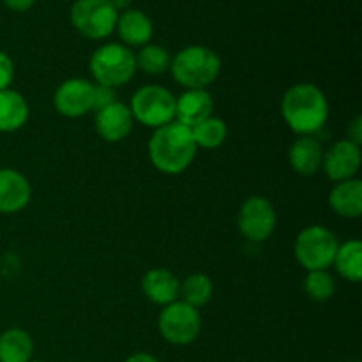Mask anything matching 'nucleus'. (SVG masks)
Masks as SVG:
<instances>
[{"mask_svg":"<svg viewBox=\"0 0 362 362\" xmlns=\"http://www.w3.org/2000/svg\"><path fill=\"white\" fill-rule=\"evenodd\" d=\"M281 115L290 131L299 136H313L329 120V101L313 83H296L283 94Z\"/></svg>","mask_w":362,"mask_h":362,"instance_id":"f257e3e1","label":"nucleus"},{"mask_svg":"<svg viewBox=\"0 0 362 362\" xmlns=\"http://www.w3.org/2000/svg\"><path fill=\"white\" fill-rule=\"evenodd\" d=\"M88 69L95 85L117 88L129 83L136 74V59L122 42H106L92 53Z\"/></svg>","mask_w":362,"mask_h":362,"instance_id":"20e7f679","label":"nucleus"},{"mask_svg":"<svg viewBox=\"0 0 362 362\" xmlns=\"http://www.w3.org/2000/svg\"><path fill=\"white\" fill-rule=\"evenodd\" d=\"M94 126L103 140L108 144H119L129 136L134 126V119L131 115L129 106L115 101L95 112Z\"/></svg>","mask_w":362,"mask_h":362,"instance_id":"f8f14e48","label":"nucleus"},{"mask_svg":"<svg viewBox=\"0 0 362 362\" xmlns=\"http://www.w3.org/2000/svg\"><path fill=\"white\" fill-rule=\"evenodd\" d=\"M191 134H193L197 148L214 151V148L221 147L225 144L226 136H228V127H226L225 120L211 115L202 120V122H198L197 126L191 127Z\"/></svg>","mask_w":362,"mask_h":362,"instance_id":"4be33fe9","label":"nucleus"},{"mask_svg":"<svg viewBox=\"0 0 362 362\" xmlns=\"http://www.w3.org/2000/svg\"><path fill=\"white\" fill-rule=\"evenodd\" d=\"M346 133H349V138H346V140L354 141L356 145L362 144V119H361V115L354 117L352 122L349 124V129H346Z\"/></svg>","mask_w":362,"mask_h":362,"instance_id":"cd10ccee","label":"nucleus"},{"mask_svg":"<svg viewBox=\"0 0 362 362\" xmlns=\"http://www.w3.org/2000/svg\"><path fill=\"white\" fill-rule=\"evenodd\" d=\"M180 281L168 269H151L141 278V290L144 296L158 306H168V304L179 300Z\"/></svg>","mask_w":362,"mask_h":362,"instance_id":"2eb2a0df","label":"nucleus"},{"mask_svg":"<svg viewBox=\"0 0 362 362\" xmlns=\"http://www.w3.org/2000/svg\"><path fill=\"white\" fill-rule=\"evenodd\" d=\"M94 83L85 78H69L57 87L53 106L66 119H80L94 112Z\"/></svg>","mask_w":362,"mask_h":362,"instance_id":"9d476101","label":"nucleus"},{"mask_svg":"<svg viewBox=\"0 0 362 362\" xmlns=\"http://www.w3.org/2000/svg\"><path fill=\"white\" fill-rule=\"evenodd\" d=\"M134 59H136V69L144 71L145 74H151V76L165 74L166 71H170V64H172L170 53L163 46L151 45V42L141 46Z\"/></svg>","mask_w":362,"mask_h":362,"instance_id":"b1692460","label":"nucleus"},{"mask_svg":"<svg viewBox=\"0 0 362 362\" xmlns=\"http://www.w3.org/2000/svg\"><path fill=\"white\" fill-rule=\"evenodd\" d=\"M304 292L315 303H325L336 292L334 278L329 271H310L304 278Z\"/></svg>","mask_w":362,"mask_h":362,"instance_id":"393cba45","label":"nucleus"},{"mask_svg":"<svg viewBox=\"0 0 362 362\" xmlns=\"http://www.w3.org/2000/svg\"><path fill=\"white\" fill-rule=\"evenodd\" d=\"M28 103L13 88L0 92V133H14L28 120Z\"/></svg>","mask_w":362,"mask_h":362,"instance_id":"6ab92c4d","label":"nucleus"},{"mask_svg":"<svg viewBox=\"0 0 362 362\" xmlns=\"http://www.w3.org/2000/svg\"><path fill=\"white\" fill-rule=\"evenodd\" d=\"M356 362H357V361H356Z\"/></svg>","mask_w":362,"mask_h":362,"instance_id":"473e14b6","label":"nucleus"},{"mask_svg":"<svg viewBox=\"0 0 362 362\" xmlns=\"http://www.w3.org/2000/svg\"><path fill=\"white\" fill-rule=\"evenodd\" d=\"M278 225L274 205L264 197H250L237 212V228L240 235L255 244L271 239Z\"/></svg>","mask_w":362,"mask_h":362,"instance_id":"1a4fd4ad","label":"nucleus"},{"mask_svg":"<svg viewBox=\"0 0 362 362\" xmlns=\"http://www.w3.org/2000/svg\"><path fill=\"white\" fill-rule=\"evenodd\" d=\"M324 147L313 136H299L288 151L290 168L303 177H311L322 168Z\"/></svg>","mask_w":362,"mask_h":362,"instance_id":"f3484780","label":"nucleus"},{"mask_svg":"<svg viewBox=\"0 0 362 362\" xmlns=\"http://www.w3.org/2000/svg\"><path fill=\"white\" fill-rule=\"evenodd\" d=\"M34 341L23 329H7L0 334V362H30Z\"/></svg>","mask_w":362,"mask_h":362,"instance_id":"aec40b11","label":"nucleus"},{"mask_svg":"<svg viewBox=\"0 0 362 362\" xmlns=\"http://www.w3.org/2000/svg\"><path fill=\"white\" fill-rule=\"evenodd\" d=\"M197 151L191 129L177 120L154 129L148 140V159L165 175L186 172L197 158Z\"/></svg>","mask_w":362,"mask_h":362,"instance_id":"f03ea898","label":"nucleus"},{"mask_svg":"<svg viewBox=\"0 0 362 362\" xmlns=\"http://www.w3.org/2000/svg\"><path fill=\"white\" fill-rule=\"evenodd\" d=\"M158 331L170 345H191L197 341L202 332L200 311L182 300H175L163 308L159 313Z\"/></svg>","mask_w":362,"mask_h":362,"instance_id":"0eeeda50","label":"nucleus"},{"mask_svg":"<svg viewBox=\"0 0 362 362\" xmlns=\"http://www.w3.org/2000/svg\"><path fill=\"white\" fill-rule=\"evenodd\" d=\"M117 101L115 88L105 87V85H94V99H92V106H94V112L105 108V106L112 105Z\"/></svg>","mask_w":362,"mask_h":362,"instance_id":"a878e982","label":"nucleus"},{"mask_svg":"<svg viewBox=\"0 0 362 362\" xmlns=\"http://www.w3.org/2000/svg\"><path fill=\"white\" fill-rule=\"evenodd\" d=\"M11 11H16V13H25V11L30 9L35 4V0H2Z\"/></svg>","mask_w":362,"mask_h":362,"instance_id":"c85d7f7f","label":"nucleus"},{"mask_svg":"<svg viewBox=\"0 0 362 362\" xmlns=\"http://www.w3.org/2000/svg\"><path fill=\"white\" fill-rule=\"evenodd\" d=\"M338 239L334 232L322 225H311L300 230L293 244L297 264L310 271H329L334 264Z\"/></svg>","mask_w":362,"mask_h":362,"instance_id":"39448f33","label":"nucleus"},{"mask_svg":"<svg viewBox=\"0 0 362 362\" xmlns=\"http://www.w3.org/2000/svg\"><path fill=\"white\" fill-rule=\"evenodd\" d=\"M32 197L27 177L14 168H0V214L23 211Z\"/></svg>","mask_w":362,"mask_h":362,"instance_id":"ddd939ff","label":"nucleus"},{"mask_svg":"<svg viewBox=\"0 0 362 362\" xmlns=\"http://www.w3.org/2000/svg\"><path fill=\"white\" fill-rule=\"evenodd\" d=\"M14 80V64L7 53L0 52V92L11 88Z\"/></svg>","mask_w":362,"mask_h":362,"instance_id":"bb28decb","label":"nucleus"},{"mask_svg":"<svg viewBox=\"0 0 362 362\" xmlns=\"http://www.w3.org/2000/svg\"><path fill=\"white\" fill-rule=\"evenodd\" d=\"M170 73L173 80L186 90L207 88L218 80L221 73V59L207 46H186L175 57H172Z\"/></svg>","mask_w":362,"mask_h":362,"instance_id":"7ed1b4c3","label":"nucleus"},{"mask_svg":"<svg viewBox=\"0 0 362 362\" xmlns=\"http://www.w3.org/2000/svg\"><path fill=\"white\" fill-rule=\"evenodd\" d=\"M119 11L110 0H74L71 6V23L83 37L106 39L113 34Z\"/></svg>","mask_w":362,"mask_h":362,"instance_id":"6e6552de","label":"nucleus"},{"mask_svg":"<svg viewBox=\"0 0 362 362\" xmlns=\"http://www.w3.org/2000/svg\"><path fill=\"white\" fill-rule=\"evenodd\" d=\"M329 207L334 214L346 219H357L362 216V182L359 179H349L336 182L329 193Z\"/></svg>","mask_w":362,"mask_h":362,"instance_id":"a211bd4d","label":"nucleus"},{"mask_svg":"<svg viewBox=\"0 0 362 362\" xmlns=\"http://www.w3.org/2000/svg\"><path fill=\"white\" fill-rule=\"evenodd\" d=\"M133 2V0H110V4H112L113 7H115L117 11H126L127 7H129V4Z\"/></svg>","mask_w":362,"mask_h":362,"instance_id":"7c9ffc66","label":"nucleus"},{"mask_svg":"<svg viewBox=\"0 0 362 362\" xmlns=\"http://www.w3.org/2000/svg\"><path fill=\"white\" fill-rule=\"evenodd\" d=\"M338 274L350 283L362 279V243L357 239L339 244L336 251L334 264Z\"/></svg>","mask_w":362,"mask_h":362,"instance_id":"412c9836","label":"nucleus"},{"mask_svg":"<svg viewBox=\"0 0 362 362\" xmlns=\"http://www.w3.org/2000/svg\"><path fill=\"white\" fill-rule=\"evenodd\" d=\"M30 362H45V361H30Z\"/></svg>","mask_w":362,"mask_h":362,"instance_id":"2f4dec72","label":"nucleus"},{"mask_svg":"<svg viewBox=\"0 0 362 362\" xmlns=\"http://www.w3.org/2000/svg\"><path fill=\"white\" fill-rule=\"evenodd\" d=\"M124 362H159L156 359L154 356H151V354H145V352H138V354H133V356L127 357Z\"/></svg>","mask_w":362,"mask_h":362,"instance_id":"c756f323","label":"nucleus"},{"mask_svg":"<svg viewBox=\"0 0 362 362\" xmlns=\"http://www.w3.org/2000/svg\"><path fill=\"white\" fill-rule=\"evenodd\" d=\"M212 293H214V286H212L211 278L207 274H191L180 283L179 288V297L182 303L189 304L193 308H202L212 299Z\"/></svg>","mask_w":362,"mask_h":362,"instance_id":"5701e85b","label":"nucleus"},{"mask_svg":"<svg viewBox=\"0 0 362 362\" xmlns=\"http://www.w3.org/2000/svg\"><path fill=\"white\" fill-rule=\"evenodd\" d=\"M127 106L133 119L151 129H158L175 120V95L161 85L140 87Z\"/></svg>","mask_w":362,"mask_h":362,"instance_id":"423d86ee","label":"nucleus"},{"mask_svg":"<svg viewBox=\"0 0 362 362\" xmlns=\"http://www.w3.org/2000/svg\"><path fill=\"white\" fill-rule=\"evenodd\" d=\"M214 112V99L207 88H189L175 98V120L186 127L197 126Z\"/></svg>","mask_w":362,"mask_h":362,"instance_id":"4468645a","label":"nucleus"},{"mask_svg":"<svg viewBox=\"0 0 362 362\" xmlns=\"http://www.w3.org/2000/svg\"><path fill=\"white\" fill-rule=\"evenodd\" d=\"M361 163V145H356L345 138V140L336 141L327 151H324L320 170H324L327 179L332 182H343V180L356 179Z\"/></svg>","mask_w":362,"mask_h":362,"instance_id":"9b49d317","label":"nucleus"},{"mask_svg":"<svg viewBox=\"0 0 362 362\" xmlns=\"http://www.w3.org/2000/svg\"><path fill=\"white\" fill-rule=\"evenodd\" d=\"M115 30L119 37L122 39L124 46H141L148 45L154 34V25H152L151 18L140 9H126L119 13L117 18Z\"/></svg>","mask_w":362,"mask_h":362,"instance_id":"dca6fc26","label":"nucleus"}]
</instances>
